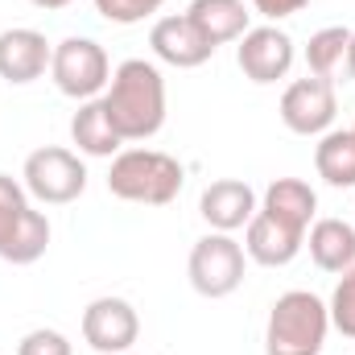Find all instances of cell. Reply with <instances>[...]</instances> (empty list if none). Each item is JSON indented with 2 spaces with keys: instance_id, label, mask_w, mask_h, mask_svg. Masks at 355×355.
<instances>
[{
  "instance_id": "5b68a950",
  "label": "cell",
  "mask_w": 355,
  "mask_h": 355,
  "mask_svg": "<svg viewBox=\"0 0 355 355\" xmlns=\"http://www.w3.org/2000/svg\"><path fill=\"white\" fill-rule=\"evenodd\" d=\"M50 79L54 87L71 99H99L107 83H112V62H107V50L95 42V37H67L54 46V58H50Z\"/></svg>"
},
{
  "instance_id": "9a60e30c",
  "label": "cell",
  "mask_w": 355,
  "mask_h": 355,
  "mask_svg": "<svg viewBox=\"0 0 355 355\" xmlns=\"http://www.w3.org/2000/svg\"><path fill=\"white\" fill-rule=\"evenodd\" d=\"M248 4L244 0H190L186 8V21L202 33L207 46H227V42H240L248 33Z\"/></svg>"
},
{
  "instance_id": "30bf717a",
  "label": "cell",
  "mask_w": 355,
  "mask_h": 355,
  "mask_svg": "<svg viewBox=\"0 0 355 355\" xmlns=\"http://www.w3.org/2000/svg\"><path fill=\"white\" fill-rule=\"evenodd\" d=\"M236 62H240L244 79L268 87V83L289 75V67H293V37L285 29H277V25L248 29L240 37V46H236Z\"/></svg>"
},
{
  "instance_id": "4fadbf2b",
  "label": "cell",
  "mask_w": 355,
  "mask_h": 355,
  "mask_svg": "<svg viewBox=\"0 0 355 355\" xmlns=\"http://www.w3.org/2000/svg\"><path fill=\"white\" fill-rule=\"evenodd\" d=\"M149 46H153V54L162 62H170L178 71H194V67H202L215 54V46L202 42V33L186 21V12L182 17H162L149 29Z\"/></svg>"
},
{
  "instance_id": "6da1fadb",
  "label": "cell",
  "mask_w": 355,
  "mask_h": 355,
  "mask_svg": "<svg viewBox=\"0 0 355 355\" xmlns=\"http://www.w3.org/2000/svg\"><path fill=\"white\" fill-rule=\"evenodd\" d=\"M99 99L120 141H149L166 124V79L145 58H124Z\"/></svg>"
},
{
  "instance_id": "cb8c5ba5",
  "label": "cell",
  "mask_w": 355,
  "mask_h": 355,
  "mask_svg": "<svg viewBox=\"0 0 355 355\" xmlns=\"http://www.w3.org/2000/svg\"><path fill=\"white\" fill-rule=\"evenodd\" d=\"M310 0H252V8L268 17V21H281V17H293V12H302Z\"/></svg>"
},
{
  "instance_id": "3957f363",
  "label": "cell",
  "mask_w": 355,
  "mask_h": 355,
  "mask_svg": "<svg viewBox=\"0 0 355 355\" xmlns=\"http://www.w3.org/2000/svg\"><path fill=\"white\" fill-rule=\"evenodd\" d=\"M331 310L310 289H289L272 302L265 327V355H322Z\"/></svg>"
},
{
  "instance_id": "83f0119b",
  "label": "cell",
  "mask_w": 355,
  "mask_h": 355,
  "mask_svg": "<svg viewBox=\"0 0 355 355\" xmlns=\"http://www.w3.org/2000/svg\"><path fill=\"white\" fill-rule=\"evenodd\" d=\"M352 132H355V128H352Z\"/></svg>"
},
{
  "instance_id": "9c48e42d",
  "label": "cell",
  "mask_w": 355,
  "mask_h": 355,
  "mask_svg": "<svg viewBox=\"0 0 355 355\" xmlns=\"http://www.w3.org/2000/svg\"><path fill=\"white\" fill-rule=\"evenodd\" d=\"M141 335V318L132 310V302L124 297H95L83 310V343L99 355H124L132 352Z\"/></svg>"
},
{
  "instance_id": "484cf974",
  "label": "cell",
  "mask_w": 355,
  "mask_h": 355,
  "mask_svg": "<svg viewBox=\"0 0 355 355\" xmlns=\"http://www.w3.org/2000/svg\"><path fill=\"white\" fill-rule=\"evenodd\" d=\"M347 71L355 75V33H352V46H347Z\"/></svg>"
},
{
  "instance_id": "44dd1931",
  "label": "cell",
  "mask_w": 355,
  "mask_h": 355,
  "mask_svg": "<svg viewBox=\"0 0 355 355\" xmlns=\"http://www.w3.org/2000/svg\"><path fill=\"white\" fill-rule=\"evenodd\" d=\"M327 310H331V327L343 339H355V265L339 272V285H335Z\"/></svg>"
},
{
  "instance_id": "4316f807",
  "label": "cell",
  "mask_w": 355,
  "mask_h": 355,
  "mask_svg": "<svg viewBox=\"0 0 355 355\" xmlns=\"http://www.w3.org/2000/svg\"><path fill=\"white\" fill-rule=\"evenodd\" d=\"M124 355H132V352H124Z\"/></svg>"
},
{
  "instance_id": "ac0fdd59",
  "label": "cell",
  "mask_w": 355,
  "mask_h": 355,
  "mask_svg": "<svg viewBox=\"0 0 355 355\" xmlns=\"http://www.w3.org/2000/svg\"><path fill=\"white\" fill-rule=\"evenodd\" d=\"M314 170L327 186L352 190L355 186V132L352 128H331L314 145Z\"/></svg>"
},
{
  "instance_id": "7c38bea8",
  "label": "cell",
  "mask_w": 355,
  "mask_h": 355,
  "mask_svg": "<svg viewBox=\"0 0 355 355\" xmlns=\"http://www.w3.org/2000/svg\"><path fill=\"white\" fill-rule=\"evenodd\" d=\"M261 207H257V190L248 186V182H240V178H219V182H211L207 190H202V198H198V215L215 227V232H236V227H248L252 223V215H257Z\"/></svg>"
},
{
  "instance_id": "5bb4252c",
  "label": "cell",
  "mask_w": 355,
  "mask_h": 355,
  "mask_svg": "<svg viewBox=\"0 0 355 355\" xmlns=\"http://www.w3.org/2000/svg\"><path fill=\"white\" fill-rule=\"evenodd\" d=\"M261 211H265L272 223H281V227L306 236V232H310V219H314V211H318V194H314V186L302 182V178H277L265 190Z\"/></svg>"
},
{
  "instance_id": "ffe728a7",
  "label": "cell",
  "mask_w": 355,
  "mask_h": 355,
  "mask_svg": "<svg viewBox=\"0 0 355 355\" xmlns=\"http://www.w3.org/2000/svg\"><path fill=\"white\" fill-rule=\"evenodd\" d=\"M347 46H352V29H347V25H327V29H318V33L310 37V46H306V67H310V75L331 79L335 67L347 62Z\"/></svg>"
},
{
  "instance_id": "8992f818",
  "label": "cell",
  "mask_w": 355,
  "mask_h": 355,
  "mask_svg": "<svg viewBox=\"0 0 355 355\" xmlns=\"http://www.w3.org/2000/svg\"><path fill=\"white\" fill-rule=\"evenodd\" d=\"M244 248L240 240H232L227 232H211L190 248L186 261V277L194 285V293L202 297H227L244 285Z\"/></svg>"
},
{
  "instance_id": "52a82bcc",
  "label": "cell",
  "mask_w": 355,
  "mask_h": 355,
  "mask_svg": "<svg viewBox=\"0 0 355 355\" xmlns=\"http://www.w3.org/2000/svg\"><path fill=\"white\" fill-rule=\"evenodd\" d=\"M21 186L46 202V207H67L75 202L83 190H87V166L71 153V149H58V145H46V149H33L25 157V170H21Z\"/></svg>"
},
{
  "instance_id": "e0dca14e",
  "label": "cell",
  "mask_w": 355,
  "mask_h": 355,
  "mask_svg": "<svg viewBox=\"0 0 355 355\" xmlns=\"http://www.w3.org/2000/svg\"><path fill=\"white\" fill-rule=\"evenodd\" d=\"M306 244H310V261L322 272H343L355 265V223L347 219H318Z\"/></svg>"
},
{
  "instance_id": "7402d4cb",
  "label": "cell",
  "mask_w": 355,
  "mask_h": 355,
  "mask_svg": "<svg viewBox=\"0 0 355 355\" xmlns=\"http://www.w3.org/2000/svg\"><path fill=\"white\" fill-rule=\"evenodd\" d=\"M166 0H95V12L107 25H137L145 17H153Z\"/></svg>"
},
{
  "instance_id": "ba28073f",
  "label": "cell",
  "mask_w": 355,
  "mask_h": 355,
  "mask_svg": "<svg viewBox=\"0 0 355 355\" xmlns=\"http://www.w3.org/2000/svg\"><path fill=\"white\" fill-rule=\"evenodd\" d=\"M335 87L331 79H318V75H306L297 83H289L285 95H281V124L297 137H322L331 132L335 124Z\"/></svg>"
},
{
  "instance_id": "7a4b0ae2",
  "label": "cell",
  "mask_w": 355,
  "mask_h": 355,
  "mask_svg": "<svg viewBox=\"0 0 355 355\" xmlns=\"http://www.w3.org/2000/svg\"><path fill=\"white\" fill-rule=\"evenodd\" d=\"M186 186L182 162L157 149H124L112 157L107 170V190L124 202H141V207H170Z\"/></svg>"
},
{
  "instance_id": "d6986e66",
  "label": "cell",
  "mask_w": 355,
  "mask_h": 355,
  "mask_svg": "<svg viewBox=\"0 0 355 355\" xmlns=\"http://www.w3.org/2000/svg\"><path fill=\"white\" fill-rule=\"evenodd\" d=\"M71 141H75L79 153H87V157H116L120 145H124L120 132L112 128L107 112H103V99L79 103V112H75V120H71Z\"/></svg>"
},
{
  "instance_id": "277c9868",
  "label": "cell",
  "mask_w": 355,
  "mask_h": 355,
  "mask_svg": "<svg viewBox=\"0 0 355 355\" xmlns=\"http://www.w3.org/2000/svg\"><path fill=\"white\" fill-rule=\"evenodd\" d=\"M50 248V219L29 207V190L0 174V261L33 265Z\"/></svg>"
},
{
  "instance_id": "603a6c76",
  "label": "cell",
  "mask_w": 355,
  "mask_h": 355,
  "mask_svg": "<svg viewBox=\"0 0 355 355\" xmlns=\"http://www.w3.org/2000/svg\"><path fill=\"white\" fill-rule=\"evenodd\" d=\"M17 355H75L71 339L62 331H50V327H37L29 331L21 343H17Z\"/></svg>"
},
{
  "instance_id": "2e32d148",
  "label": "cell",
  "mask_w": 355,
  "mask_h": 355,
  "mask_svg": "<svg viewBox=\"0 0 355 355\" xmlns=\"http://www.w3.org/2000/svg\"><path fill=\"white\" fill-rule=\"evenodd\" d=\"M302 244H306V236H297V232H289V227L272 223L265 211H257V215H252L248 236H244V252H248L257 265H265V268L289 265V261L302 252Z\"/></svg>"
},
{
  "instance_id": "8fae6325",
  "label": "cell",
  "mask_w": 355,
  "mask_h": 355,
  "mask_svg": "<svg viewBox=\"0 0 355 355\" xmlns=\"http://www.w3.org/2000/svg\"><path fill=\"white\" fill-rule=\"evenodd\" d=\"M54 46L46 42V33L37 29H4L0 33V79L4 83H33L50 71Z\"/></svg>"
},
{
  "instance_id": "d4e9b609",
  "label": "cell",
  "mask_w": 355,
  "mask_h": 355,
  "mask_svg": "<svg viewBox=\"0 0 355 355\" xmlns=\"http://www.w3.org/2000/svg\"><path fill=\"white\" fill-rule=\"evenodd\" d=\"M33 8H46V12H54V8H67L71 0H29Z\"/></svg>"
}]
</instances>
